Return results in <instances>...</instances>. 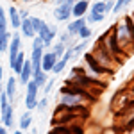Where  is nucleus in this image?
I'll list each match as a JSON object with an SVG mask.
<instances>
[{"mask_svg":"<svg viewBox=\"0 0 134 134\" xmlns=\"http://www.w3.org/2000/svg\"><path fill=\"white\" fill-rule=\"evenodd\" d=\"M64 84H73V86L82 88V90H86L91 97H95L97 100H98V97H100V95L105 91V88H107V82H105V81H100V79H95L91 75H88L84 64L82 66H73Z\"/></svg>","mask_w":134,"mask_h":134,"instance_id":"obj_1","label":"nucleus"},{"mask_svg":"<svg viewBox=\"0 0 134 134\" xmlns=\"http://www.w3.org/2000/svg\"><path fill=\"white\" fill-rule=\"evenodd\" d=\"M90 105H63L57 104L52 114V125L84 124L90 118Z\"/></svg>","mask_w":134,"mask_h":134,"instance_id":"obj_2","label":"nucleus"},{"mask_svg":"<svg viewBox=\"0 0 134 134\" xmlns=\"http://www.w3.org/2000/svg\"><path fill=\"white\" fill-rule=\"evenodd\" d=\"M114 27V36L116 41L120 45V48L125 55H132L134 54V21L129 14H125L124 18L116 21L113 25Z\"/></svg>","mask_w":134,"mask_h":134,"instance_id":"obj_3","label":"nucleus"},{"mask_svg":"<svg viewBox=\"0 0 134 134\" xmlns=\"http://www.w3.org/2000/svg\"><path fill=\"white\" fill-rule=\"evenodd\" d=\"M59 104L63 105H93V104H97V98L79 86L64 84L63 88H59Z\"/></svg>","mask_w":134,"mask_h":134,"instance_id":"obj_4","label":"nucleus"},{"mask_svg":"<svg viewBox=\"0 0 134 134\" xmlns=\"http://www.w3.org/2000/svg\"><path fill=\"white\" fill-rule=\"evenodd\" d=\"M97 41L100 43L104 48L109 52V54L113 55L116 61L120 63V64H124V61H125V57H127V55H125L124 52H122L120 45H118V41H116V36H114V27H113V25H111L107 31L104 32V34H100Z\"/></svg>","mask_w":134,"mask_h":134,"instance_id":"obj_5","label":"nucleus"},{"mask_svg":"<svg viewBox=\"0 0 134 134\" xmlns=\"http://www.w3.org/2000/svg\"><path fill=\"white\" fill-rule=\"evenodd\" d=\"M82 61H84V68H86L88 75H91L95 79H100V81H105V82H109V79L113 77V72H109L107 68H104L102 64L90 54V50H86L82 54Z\"/></svg>","mask_w":134,"mask_h":134,"instance_id":"obj_6","label":"nucleus"},{"mask_svg":"<svg viewBox=\"0 0 134 134\" xmlns=\"http://www.w3.org/2000/svg\"><path fill=\"white\" fill-rule=\"evenodd\" d=\"M90 54H91L93 57H95L97 61L102 64L104 68H107L109 72H113V73L118 70V66H122V64L116 61V59H114L113 55H111L109 52L105 50V48H104V47H102V45H100L98 41H95V45H93L91 48H90Z\"/></svg>","mask_w":134,"mask_h":134,"instance_id":"obj_7","label":"nucleus"},{"mask_svg":"<svg viewBox=\"0 0 134 134\" xmlns=\"http://www.w3.org/2000/svg\"><path fill=\"white\" fill-rule=\"evenodd\" d=\"M105 16H107L105 2L97 0V2L90 4V11H88V14H86L84 18H86V23H100V21H104Z\"/></svg>","mask_w":134,"mask_h":134,"instance_id":"obj_8","label":"nucleus"},{"mask_svg":"<svg viewBox=\"0 0 134 134\" xmlns=\"http://www.w3.org/2000/svg\"><path fill=\"white\" fill-rule=\"evenodd\" d=\"M38 100H40V88L31 79L25 84V107H27V111H34L38 105Z\"/></svg>","mask_w":134,"mask_h":134,"instance_id":"obj_9","label":"nucleus"},{"mask_svg":"<svg viewBox=\"0 0 134 134\" xmlns=\"http://www.w3.org/2000/svg\"><path fill=\"white\" fill-rule=\"evenodd\" d=\"M36 36H38V38L43 41L45 48H47V47H52V43H54L55 36H57V29H55V27H52V25H48L47 21L43 20L41 29L38 31V34H36Z\"/></svg>","mask_w":134,"mask_h":134,"instance_id":"obj_10","label":"nucleus"},{"mask_svg":"<svg viewBox=\"0 0 134 134\" xmlns=\"http://www.w3.org/2000/svg\"><path fill=\"white\" fill-rule=\"evenodd\" d=\"M48 134H86L84 124H68V125H52Z\"/></svg>","mask_w":134,"mask_h":134,"instance_id":"obj_11","label":"nucleus"},{"mask_svg":"<svg viewBox=\"0 0 134 134\" xmlns=\"http://www.w3.org/2000/svg\"><path fill=\"white\" fill-rule=\"evenodd\" d=\"M72 7H73V2L72 0H66L59 5H55L54 9V18L57 21H70L72 20Z\"/></svg>","mask_w":134,"mask_h":134,"instance_id":"obj_12","label":"nucleus"},{"mask_svg":"<svg viewBox=\"0 0 134 134\" xmlns=\"http://www.w3.org/2000/svg\"><path fill=\"white\" fill-rule=\"evenodd\" d=\"M20 50H21V34L18 31H14L13 36H11L9 48H7V54H9V64L16 59V55L20 54Z\"/></svg>","mask_w":134,"mask_h":134,"instance_id":"obj_13","label":"nucleus"},{"mask_svg":"<svg viewBox=\"0 0 134 134\" xmlns=\"http://www.w3.org/2000/svg\"><path fill=\"white\" fill-rule=\"evenodd\" d=\"M90 0H77L73 2V7H72V18H84L90 11Z\"/></svg>","mask_w":134,"mask_h":134,"instance_id":"obj_14","label":"nucleus"},{"mask_svg":"<svg viewBox=\"0 0 134 134\" xmlns=\"http://www.w3.org/2000/svg\"><path fill=\"white\" fill-rule=\"evenodd\" d=\"M57 55L54 54L52 50H47L43 52V59H41V70L45 73H52V68H54V64L57 63Z\"/></svg>","mask_w":134,"mask_h":134,"instance_id":"obj_15","label":"nucleus"},{"mask_svg":"<svg viewBox=\"0 0 134 134\" xmlns=\"http://www.w3.org/2000/svg\"><path fill=\"white\" fill-rule=\"evenodd\" d=\"M84 25H88L86 23V18H72V20L68 21V25H66V32L73 36V38H77V34L81 32Z\"/></svg>","mask_w":134,"mask_h":134,"instance_id":"obj_16","label":"nucleus"},{"mask_svg":"<svg viewBox=\"0 0 134 134\" xmlns=\"http://www.w3.org/2000/svg\"><path fill=\"white\" fill-rule=\"evenodd\" d=\"M7 20H9V27L14 29V31H20V25H21V16H20V11L16 9L14 5H11L7 9Z\"/></svg>","mask_w":134,"mask_h":134,"instance_id":"obj_17","label":"nucleus"},{"mask_svg":"<svg viewBox=\"0 0 134 134\" xmlns=\"http://www.w3.org/2000/svg\"><path fill=\"white\" fill-rule=\"evenodd\" d=\"M41 59H43V48H31L29 61H31V64H32L34 73H36V72H41Z\"/></svg>","mask_w":134,"mask_h":134,"instance_id":"obj_18","label":"nucleus"},{"mask_svg":"<svg viewBox=\"0 0 134 134\" xmlns=\"http://www.w3.org/2000/svg\"><path fill=\"white\" fill-rule=\"evenodd\" d=\"M32 75H34V70H32V64H31V61L29 59H25V64H23V68H21V72L18 73V82L20 84H25L29 82L32 79Z\"/></svg>","mask_w":134,"mask_h":134,"instance_id":"obj_19","label":"nucleus"},{"mask_svg":"<svg viewBox=\"0 0 134 134\" xmlns=\"http://www.w3.org/2000/svg\"><path fill=\"white\" fill-rule=\"evenodd\" d=\"M18 32H20L23 38H27V40L36 38V31H34V27H32V23H31V16L21 20V25H20V31Z\"/></svg>","mask_w":134,"mask_h":134,"instance_id":"obj_20","label":"nucleus"},{"mask_svg":"<svg viewBox=\"0 0 134 134\" xmlns=\"http://www.w3.org/2000/svg\"><path fill=\"white\" fill-rule=\"evenodd\" d=\"M16 90H18V81L14 79V75L7 79V82H5V88H4V93L7 95V98H9V102L13 104L14 102V98H16Z\"/></svg>","mask_w":134,"mask_h":134,"instance_id":"obj_21","label":"nucleus"},{"mask_svg":"<svg viewBox=\"0 0 134 134\" xmlns=\"http://www.w3.org/2000/svg\"><path fill=\"white\" fill-rule=\"evenodd\" d=\"M25 59H27V57H25V52L20 50V54L16 55V59L9 64V68L13 70V73H14V75H18V73L21 72V68H23V64H25Z\"/></svg>","mask_w":134,"mask_h":134,"instance_id":"obj_22","label":"nucleus"},{"mask_svg":"<svg viewBox=\"0 0 134 134\" xmlns=\"http://www.w3.org/2000/svg\"><path fill=\"white\" fill-rule=\"evenodd\" d=\"M88 47H90V40H81L79 43H75L73 47H70V48H72L73 57H79V55H82L84 52L88 50Z\"/></svg>","mask_w":134,"mask_h":134,"instance_id":"obj_23","label":"nucleus"},{"mask_svg":"<svg viewBox=\"0 0 134 134\" xmlns=\"http://www.w3.org/2000/svg\"><path fill=\"white\" fill-rule=\"evenodd\" d=\"M134 0H114V5H113V14H120V13H124L125 9H129V5L132 4Z\"/></svg>","mask_w":134,"mask_h":134,"instance_id":"obj_24","label":"nucleus"},{"mask_svg":"<svg viewBox=\"0 0 134 134\" xmlns=\"http://www.w3.org/2000/svg\"><path fill=\"white\" fill-rule=\"evenodd\" d=\"M9 31V20H7V11L0 5V34H5Z\"/></svg>","mask_w":134,"mask_h":134,"instance_id":"obj_25","label":"nucleus"},{"mask_svg":"<svg viewBox=\"0 0 134 134\" xmlns=\"http://www.w3.org/2000/svg\"><path fill=\"white\" fill-rule=\"evenodd\" d=\"M32 81L36 82V86H38L40 90H43L45 84H47V81H48V75L43 72V70H41V72H36L34 75H32Z\"/></svg>","mask_w":134,"mask_h":134,"instance_id":"obj_26","label":"nucleus"},{"mask_svg":"<svg viewBox=\"0 0 134 134\" xmlns=\"http://www.w3.org/2000/svg\"><path fill=\"white\" fill-rule=\"evenodd\" d=\"M31 125H32V113L31 111H25L20 116V129L21 131H27V129H31Z\"/></svg>","mask_w":134,"mask_h":134,"instance_id":"obj_27","label":"nucleus"},{"mask_svg":"<svg viewBox=\"0 0 134 134\" xmlns=\"http://www.w3.org/2000/svg\"><path fill=\"white\" fill-rule=\"evenodd\" d=\"M11 36H13V32L0 34V54L7 52V48H9V43H11Z\"/></svg>","mask_w":134,"mask_h":134,"instance_id":"obj_28","label":"nucleus"},{"mask_svg":"<svg viewBox=\"0 0 134 134\" xmlns=\"http://www.w3.org/2000/svg\"><path fill=\"white\" fill-rule=\"evenodd\" d=\"M59 41H61L63 45L66 47V48H70V47H73V45H75V43H73V36H70L66 31H64L61 36H59Z\"/></svg>","mask_w":134,"mask_h":134,"instance_id":"obj_29","label":"nucleus"},{"mask_svg":"<svg viewBox=\"0 0 134 134\" xmlns=\"http://www.w3.org/2000/svg\"><path fill=\"white\" fill-rule=\"evenodd\" d=\"M91 34H93L91 27H90V25H84L82 29H81V32L77 34V38H79V40H91Z\"/></svg>","mask_w":134,"mask_h":134,"instance_id":"obj_30","label":"nucleus"},{"mask_svg":"<svg viewBox=\"0 0 134 134\" xmlns=\"http://www.w3.org/2000/svg\"><path fill=\"white\" fill-rule=\"evenodd\" d=\"M52 52H54V54H55L57 57H61L63 54L66 52V47H64V45H63L61 41H57V43H52Z\"/></svg>","mask_w":134,"mask_h":134,"instance_id":"obj_31","label":"nucleus"},{"mask_svg":"<svg viewBox=\"0 0 134 134\" xmlns=\"http://www.w3.org/2000/svg\"><path fill=\"white\" fill-rule=\"evenodd\" d=\"M47 105H48V97H47V95H43V98L38 100L36 109H38V111H45V109H47Z\"/></svg>","mask_w":134,"mask_h":134,"instance_id":"obj_32","label":"nucleus"},{"mask_svg":"<svg viewBox=\"0 0 134 134\" xmlns=\"http://www.w3.org/2000/svg\"><path fill=\"white\" fill-rule=\"evenodd\" d=\"M31 23H32V27H34V31H36V34H38V31L41 29L43 20H41V18H38V16H31Z\"/></svg>","mask_w":134,"mask_h":134,"instance_id":"obj_33","label":"nucleus"},{"mask_svg":"<svg viewBox=\"0 0 134 134\" xmlns=\"http://www.w3.org/2000/svg\"><path fill=\"white\" fill-rule=\"evenodd\" d=\"M52 90H54V79H48L47 84H45V88H43V95H47V97H48Z\"/></svg>","mask_w":134,"mask_h":134,"instance_id":"obj_34","label":"nucleus"},{"mask_svg":"<svg viewBox=\"0 0 134 134\" xmlns=\"http://www.w3.org/2000/svg\"><path fill=\"white\" fill-rule=\"evenodd\" d=\"M31 48H45V45H43V41L36 36V38H32V47Z\"/></svg>","mask_w":134,"mask_h":134,"instance_id":"obj_35","label":"nucleus"},{"mask_svg":"<svg viewBox=\"0 0 134 134\" xmlns=\"http://www.w3.org/2000/svg\"><path fill=\"white\" fill-rule=\"evenodd\" d=\"M113 5H114V0H107V2H105V11H107V14L113 11Z\"/></svg>","mask_w":134,"mask_h":134,"instance_id":"obj_36","label":"nucleus"},{"mask_svg":"<svg viewBox=\"0 0 134 134\" xmlns=\"http://www.w3.org/2000/svg\"><path fill=\"white\" fill-rule=\"evenodd\" d=\"M102 134H122L118 129H105V131H102Z\"/></svg>","mask_w":134,"mask_h":134,"instance_id":"obj_37","label":"nucleus"},{"mask_svg":"<svg viewBox=\"0 0 134 134\" xmlns=\"http://www.w3.org/2000/svg\"><path fill=\"white\" fill-rule=\"evenodd\" d=\"M0 134H7V127H4L2 124H0Z\"/></svg>","mask_w":134,"mask_h":134,"instance_id":"obj_38","label":"nucleus"},{"mask_svg":"<svg viewBox=\"0 0 134 134\" xmlns=\"http://www.w3.org/2000/svg\"><path fill=\"white\" fill-rule=\"evenodd\" d=\"M54 5H59V4H63V2H66V0H50Z\"/></svg>","mask_w":134,"mask_h":134,"instance_id":"obj_39","label":"nucleus"},{"mask_svg":"<svg viewBox=\"0 0 134 134\" xmlns=\"http://www.w3.org/2000/svg\"><path fill=\"white\" fill-rule=\"evenodd\" d=\"M13 134H23V131H14Z\"/></svg>","mask_w":134,"mask_h":134,"instance_id":"obj_40","label":"nucleus"},{"mask_svg":"<svg viewBox=\"0 0 134 134\" xmlns=\"http://www.w3.org/2000/svg\"><path fill=\"white\" fill-rule=\"evenodd\" d=\"M23 4H29V2H34V0H21Z\"/></svg>","mask_w":134,"mask_h":134,"instance_id":"obj_41","label":"nucleus"},{"mask_svg":"<svg viewBox=\"0 0 134 134\" xmlns=\"http://www.w3.org/2000/svg\"><path fill=\"white\" fill-rule=\"evenodd\" d=\"M102 2H107V0H102Z\"/></svg>","mask_w":134,"mask_h":134,"instance_id":"obj_42","label":"nucleus"}]
</instances>
